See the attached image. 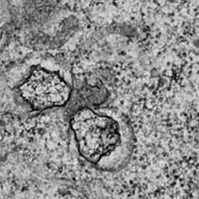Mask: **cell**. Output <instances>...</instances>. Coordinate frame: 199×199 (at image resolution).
Instances as JSON below:
<instances>
[{"label": "cell", "mask_w": 199, "mask_h": 199, "mask_svg": "<svg viewBox=\"0 0 199 199\" xmlns=\"http://www.w3.org/2000/svg\"><path fill=\"white\" fill-rule=\"evenodd\" d=\"M20 91L24 100L38 109L64 105L70 95L68 85L59 75L40 68L32 72Z\"/></svg>", "instance_id": "7a4b0ae2"}, {"label": "cell", "mask_w": 199, "mask_h": 199, "mask_svg": "<svg viewBox=\"0 0 199 199\" xmlns=\"http://www.w3.org/2000/svg\"><path fill=\"white\" fill-rule=\"evenodd\" d=\"M80 153L86 159L96 162L116 147L120 140L118 123L108 116L83 108L71 121Z\"/></svg>", "instance_id": "6da1fadb"}]
</instances>
